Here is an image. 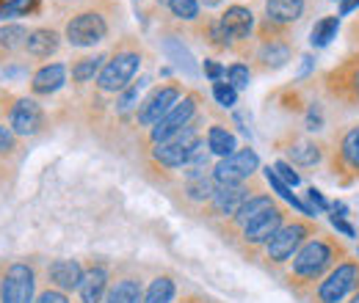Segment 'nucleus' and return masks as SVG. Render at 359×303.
Segmentation results:
<instances>
[{
	"instance_id": "obj_43",
	"label": "nucleus",
	"mask_w": 359,
	"mask_h": 303,
	"mask_svg": "<svg viewBox=\"0 0 359 303\" xmlns=\"http://www.w3.org/2000/svg\"><path fill=\"white\" fill-rule=\"evenodd\" d=\"M320 125H323V113H320L318 105H313L310 113H307V130H320Z\"/></svg>"
},
{
	"instance_id": "obj_23",
	"label": "nucleus",
	"mask_w": 359,
	"mask_h": 303,
	"mask_svg": "<svg viewBox=\"0 0 359 303\" xmlns=\"http://www.w3.org/2000/svg\"><path fill=\"white\" fill-rule=\"evenodd\" d=\"M287 157H290V166H315L320 163V146L315 141H293L287 146Z\"/></svg>"
},
{
	"instance_id": "obj_6",
	"label": "nucleus",
	"mask_w": 359,
	"mask_h": 303,
	"mask_svg": "<svg viewBox=\"0 0 359 303\" xmlns=\"http://www.w3.org/2000/svg\"><path fill=\"white\" fill-rule=\"evenodd\" d=\"M36 276L25 262H14L0 281V303H34Z\"/></svg>"
},
{
	"instance_id": "obj_40",
	"label": "nucleus",
	"mask_w": 359,
	"mask_h": 303,
	"mask_svg": "<svg viewBox=\"0 0 359 303\" xmlns=\"http://www.w3.org/2000/svg\"><path fill=\"white\" fill-rule=\"evenodd\" d=\"M36 303H69V298H67L61 290H45Z\"/></svg>"
},
{
	"instance_id": "obj_8",
	"label": "nucleus",
	"mask_w": 359,
	"mask_h": 303,
	"mask_svg": "<svg viewBox=\"0 0 359 303\" xmlns=\"http://www.w3.org/2000/svg\"><path fill=\"white\" fill-rule=\"evenodd\" d=\"M105 34H108V22L97 11H83L67 22V42L75 47H91V44L102 42Z\"/></svg>"
},
{
	"instance_id": "obj_33",
	"label": "nucleus",
	"mask_w": 359,
	"mask_h": 303,
	"mask_svg": "<svg viewBox=\"0 0 359 303\" xmlns=\"http://www.w3.org/2000/svg\"><path fill=\"white\" fill-rule=\"evenodd\" d=\"M169 8L180 20H196L199 17V3L196 0H169Z\"/></svg>"
},
{
	"instance_id": "obj_28",
	"label": "nucleus",
	"mask_w": 359,
	"mask_h": 303,
	"mask_svg": "<svg viewBox=\"0 0 359 303\" xmlns=\"http://www.w3.org/2000/svg\"><path fill=\"white\" fill-rule=\"evenodd\" d=\"M213 190L216 185L202 174V176H188V185H185V193L194 199V202H210L213 199Z\"/></svg>"
},
{
	"instance_id": "obj_15",
	"label": "nucleus",
	"mask_w": 359,
	"mask_h": 303,
	"mask_svg": "<svg viewBox=\"0 0 359 303\" xmlns=\"http://www.w3.org/2000/svg\"><path fill=\"white\" fill-rule=\"evenodd\" d=\"M219 20H222V25H224V31L229 34L232 42L249 39V34H252V28H255V14H252L246 6H229Z\"/></svg>"
},
{
	"instance_id": "obj_44",
	"label": "nucleus",
	"mask_w": 359,
	"mask_h": 303,
	"mask_svg": "<svg viewBox=\"0 0 359 303\" xmlns=\"http://www.w3.org/2000/svg\"><path fill=\"white\" fill-rule=\"evenodd\" d=\"M205 75L210 80H222V75H226V69L222 64H216V61H205Z\"/></svg>"
},
{
	"instance_id": "obj_41",
	"label": "nucleus",
	"mask_w": 359,
	"mask_h": 303,
	"mask_svg": "<svg viewBox=\"0 0 359 303\" xmlns=\"http://www.w3.org/2000/svg\"><path fill=\"white\" fill-rule=\"evenodd\" d=\"M8 149H14V130L0 125V152H8Z\"/></svg>"
},
{
	"instance_id": "obj_12",
	"label": "nucleus",
	"mask_w": 359,
	"mask_h": 303,
	"mask_svg": "<svg viewBox=\"0 0 359 303\" xmlns=\"http://www.w3.org/2000/svg\"><path fill=\"white\" fill-rule=\"evenodd\" d=\"M47 279H50V284H53L55 290L72 293V290H78L81 281H83V267H81V262H75V260H55L47 267Z\"/></svg>"
},
{
	"instance_id": "obj_31",
	"label": "nucleus",
	"mask_w": 359,
	"mask_h": 303,
	"mask_svg": "<svg viewBox=\"0 0 359 303\" xmlns=\"http://www.w3.org/2000/svg\"><path fill=\"white\" fill-rule=\"evenodd\" d=\"M39 6V0H6L0 3V17H25L28 11H34Z\"/></svg>"
},
{
	"instance_id": "obj_26",
	"label": "nucleus",
	"mask_w": 359,
	"mask_h": 303,
	"mask_svg": "<svg viewBox=\"0 0 359 303\" xmlns=\"http://www.w3.org/2000/svg\"><path fill=\"white\" fill-rule=\"evenodd\" d=\"M172 298H175V281L169 276H158L149 284V290L144 295V303H172Z\"/></svg>"
},
{
	"instance_id": "obj_35",
	"label": "nucleus",
	"mask_w": 359,
	"mask_h": 303,
	"mask_svg": "<svg viewBox=\"0 0 359 303\" xmlns=\"http://www.w3.org/2000/svg\"><path fill=\"white\" fill-rule=\"evenodd\" d=\"M337 78H346L343 88H348V97L351 99H359V64H351L348 69H340Z\"/></svg>"
},
{
	"instance_id": "obj_45",
	"label": "nucleus",
	"mask_w": 359,
	"mask_h": 303,
	"mask_svg": "<svg viewBox=\"0 0 359 303\" xmlns=\"http://www.w3.org/2000/svg\"><path fill=\"white\" fill-rule=\"evenodd\" d=\"M354 8H359V0H340V14H351Z\"/></svg>"
},
{
	"instance_id": "obj_42",
	"label": "nucleus",
	"mask_w": 359,
	"mask_h": 303,
	"mask_svg": "<svg viewBox=\"0 0 359 303\" xmlns=\"http://www.w3.org/2000/svg\"><path fill=\"white\" fill-rule=\"evenodd\" d=\"M307 199H310V204H313L315 210H320V213H323V210H329V202L323 199V193H320V190L310 188V190H307Z\"/></svg>"
},
{
	"instance_id": "obj_27",
	"label": "nucleus",
	"mask_w": 359,
	"mask_h": 303,
	"mask_svg": "<svg viewBox=\"0 0 359 303\" xmlns=\"http://www.w3.org/2000/svg\"><path fill=\"white\" fill-rule=\"evenodd\" d=\"M340 157L346 160V166L351 171H359V127H351V130L343 135V141H340Z\"/></svg>"
},
{
	"instance_id": "obj_36",
	"label": "nucleus",
	"mask_w": 359,
	"mask_h": 303,
	"mask_svg": "<svg viewBox=\"0 0 359 303\" xmlns=\"http://www.w3.org/2000/svg\"><path fill=\"white\" fill-rule=\"evenodd\" d=\"M273 171H276V176H279L285 185H290V188H296V185L302 182V176L293 171V166H290V163H285V160H279V163L273 166Z\"/></svg>"
},
{
	"instance_id": "obj_10",
	"label": "nucleus",
	"mask_w": 359,
	"mask_h": 303,
	"mask_svg": "<svg viewBox=\"0 0 359 303\" xmlns=\"http://www.w3.org/2000/svg\"><path fill=\"white\" fill-rule=\"evenodd\" d=\"M194 113H196V97L194 94H188V97H182L177 105L149 130L152 135V141L155 143H161V141H169L172 135H177L182 127H188L191 125V119H194Z\"/></svg>"
},
{
	"instance_id": "obj_39",
	"label": "nucleus",
	"mask_w": 359,
	"mask_h": 303,
	"mask_svg": "<svg viewBox=\"0 0 359 303\" xmlns=\"http://www.w3.org/2000/svg\"><path fill=\"white\" fill-rule=\"evenodd\" d=\"M141 86H144V80H138V86H130L125 94H122V99H119V108H122V111H128V108L133 105L135 97H138V91H141Z\"/></svg>"
},
{
	"instance_id": "obj_1",
	"label": "nucleus",
	"mask_w": 359,
	"mask_h": 303,
	"mask_svg": "<svg viewBox=\"0 0 359 303\" xmlns=\"http://www.w3.org/2000/svg\"><path fill=\"white\" fill-rule=\"evenodd\" d=\"M343 251L337 248V243H332L329 237H310L293 257L290 267V279H296L299 284H310L323 279L334 265Z\"/></svg>"
},
{
	"instance_id": "obj_7",
	"label": "nucleus",
	"mask_w": 359,
	"mask_h": 303,
	"mask_svg": "<svg viewBox=\"0 0 359 303\" xmlns=\"http://www.w3.org/2000/svg\"><path fill=\"white\" fill-rule=\"evenodd\" d=\"M260 160L255 155V149H238L229 157H222L213 169V179L216 185H243L252 174L257 171Z\"/></svg>"
},
{
	"instance_id": "obj_3",
	"label": "nucleus",
	"mask_w": 359,
	"mask_h": 303,
	"mask_svg": "<svg viewBox=\"0 0 359 303\" xmlns=\"http://www.w3.org/2000/svg\"><path fill=\"white\" fill-rule=\"evenodd\" d=\"M199 143H202V138H199L196 127L188 125V127H182L177 135H172L169 141L155 143L152 157H155L161 166H166V169H182V166L191 163V157H194V152L199 149Z\"/></svg>"
},
{
	"instance_id": "obj_47",
	"label": "nucleus",
	"mask_w": 359,
	"mask_h": 303,
	"mask_svg": "<svg viewBox=\"0 0 359 303\" xmlns=\"http://www.w3.org/2000/svg\"><path fill=\"white\" fill-rule=\"evenodd\" d=\"M205 3H208V6H219L222 0H205Z\"/></svg>"
},
{
	"instance_id": "obj_37",
	"label": "nucleus",
	"mask_w": 359,
	"mask_h": 303,
	"mask_svg": "<svg viewBox=\"0 0 359 303\" xmlns=\"http://www.w3.org/2000/svg\"><path fill=\"white\" fill-rule=\"evenodd\" d=\"M210 39H213V44H219V47H226V44L232 42L229 34L224 31V25H222V20H213L210 22Z\"/></svg>"
},
{
	"instance_id": "obj_32",
	"label": "nucleus",
	"mask_w": 359,
	"mask_h": 303,
	"mask_svg": "<svg viewBox=\"0 0 359 303\" xmlns=\"http://www.w3.org/2000/svg\"><path fill=\"white\" fill-rule=\"evenodd\" d=\"M213 97H216L219 105L232 108L238 102V88L232 86V83H226V80H213Z\"/></svg>"
},
{
	"instance_id": "obj_30",
	"label": "nucleus",
	"mask_w": 359,
	"mask_h": 303,
	"mask_svg": "<svg viewBox=\"0 0 359 303\" xmlns=\"http://www.w3.org/2000/svg\"><path fill=\"white\" fill-rule=\"evenodd\" d=\"M25 42H28V31L22 25H6V28H0V47L17 50V47H25Z\"/></svg>"
},
{
	"instance_id": "obj_9",
	"label": "nucleus",
	"mask_w": 359,
	"mask_h": 303,
	"mask_svg": "<svg viewBox=\"0 0 359 303\" xmlns=\"http://www.w3.org/2000/svg\"><path fill=\"white\" fill-rule=\"evenodd\" d=\"M180 99H182V88L180 86H161L155 88L147 99H144V105L138 108V125L141 127H155L175 105H177Z\"/></svg>"
},
{
	"instance_id": "obj_46",
	"label": "nucleus",
	"mask_w": 359,
	"mask_h": 303,
	"mask_svg": "<svg viewBox=\"0 0 359 303\" xmlns=\"http://www.w3.org/2000/svg\"><path fill=\"white\" fill-rule=\"evenodd\" d=\"M348 303H359V290L354 293V295H351V301H348Z\"/></svg>"
},
{
	"instance_id": "obj_29",
	"label": "nucleus",
	"mask_w": 359,
	"mask_h": 303,
	"mask_svg": "<svg viewBox=\"0 0 359 303\" xmlns=\"http://www.w3.org/2000/svg\"><path fill=\"white\" fill-rule=\"evenodd\" d=\"M102 61H105L102 55H94V58H81V61L72 66V80H75V83H89L91 78H94V75H97V72L105 66Z\"/></svg>"
},
{
	"instance_id": "obj_19",
	"label": "nucleus",
	"mask_w": 359,
	"mask_h": 303,
	"mask_svg": "<svg viewBox=\"0 0 359 303\" xmlns=\"http://www.w3.org/2000/svg\"><path fill=\"white\" fill-rule=\"evenodd\" d=\"M58 34L50 31V28H36L28 34V42H25V50L34 55V58H50L55 50H58Z\"/></svg>"
},
{
	"instance_id": "obj_20",
	"label": "nucleus",
	"mask_w": 359,
	"mask_h": 303,
	"mask_svg": "<svg viewBox=\"0 0 359 303\" xmlns=\"http://www.w3.org/2000/svg\"><path fill=\"white\" fill-rule=\"evenodd\" d=\"M271 207H276L271 196H249V199H246V204H243V207L235 213V218H232V220H235L241 229H246L252 220H257L263 213H269Z\"/></svg>"
},
{
	"instance_id": "obj_13",
	"label": "nucleus",
	"mask_w": 359,
	"mask_h": 303,
	"mask_svg": "<svg viewBox=\"0 0 359 303\" xmlns=\"http://www.w3.org/2000/svg\"><path fill=\"white\" fill-rule=\"evenodd\" d=\"M246 199H249L246 185H216L210 204H213V213H216V216L235 218V213L246 204Z\"/></svg>"
},
{
	"instance_id": "obj_4",
	"label": "nucleus",
	"mask_w": 359,
	"mask_h": 303,
	"mask_svg": "<svg viewBox=\"0 0 359 303\" xmlns=\"http://www.w3.org/2000/svg\"><path fill=\"white\" fill-rule=\"evenodd\" d=\"M310 234H313V226L304 223V220L282 223L279 232L266 243V254H269V260L276 262V265H282V262H287L290 257H296V251L310 240Z\"/></svg>"
},
{
	"instance_id": "obj_34",
	"label": "nucleus",
	"mask_w": 359,
	"mask_h": 303,
	"mask_svg": "<svg viewBox=\"0 0 359 303\" xmlns=\"http://www.w3.org/2000/svg\"><path fill=\"white\" fill-rule=\"evenodd\" d=\"M249 80H252L249 66H243V64H232V66L226 69V83H232L238 91H241V88H249Z\"/></svg>"
},
{
	"instance_id": "obj_25",
	"label": "nucleus",
	"mask_w": 359,
	"mask_h": 303,
	"mask_svg": "<svg viewBox=\"0 0 359 303\" xmlns=\"http://www.w3.org/2000/svg\"><path fill=\"white\" fill-rule=\"evenodd\" d=\"M337 28H340V17H323L313 25V34H310V44L313 47H326L337 36Z\"/></svg>"
},
{
	"instance_id": "obj_14",
	"label": "nucleus",
	"mask_w": 359,
	"mask_h": 303,
	"mask_svg": "<svg viewBox=\"0 0 359 303\" xmlns=\"http://www.w3.org/2000/svg\"><path fill=\"white\" fill-rule=\"evenodd\" d=\"M42 127V108L34 99H17L11 108V130L17 135H34Z\"/></svg>"
},
{
	"instance_id": "obj_2",
	"label": "nucleus",
	"mask_w": 359,
	"mask_h": 303,
	"mask_svg": "<svg viewBox=\"0 0 359 303\" xmlns=\"http://www.w3.org/2000/svg\"><path fill=\"white\" fill-rule=\"evenodd\" d=\"M359 290V262H337L315 290V303H343Z\"/></svg>"
},
{
	"instance_id": "obj_18",
	"label": "nucleus",
	"mask_w": 359,
	"mask_h": 303,
	"mask_svg": "<svg viewBox=\"0 0 359 303\" xmlns=\"http://www.w3.org/2000/svg\"><path fill=\"white\" fill-rule=\"evenodd\" d=\"M64 83H67V66L64 64H47L34 75L31 88H34V94H53Z\"/></svg>"
},
{
	"instance_id": "obj_16",
	"label": "nucleus",
	"mask_w": 359,
	"mask_h": 303,
	"mask_svg": "<svg viewBox=\"0 0 359 303\" xmlns=\"http://www.w3.org/2000/svg\"><path fill=\"white\" fill-rule=\"evenodd\" d=\"M78 293H81V303H105V295H108V270L105 267L86 270Z\"/></svg>"
},
{
	"instance_id": "obj_21",
	"label": "nucleus",
	"mask_w": 359,
	"mask_h": 303,
	"mask_svg": "<svg viewBox=\"0 0 359 303\" xmlns=\"http://www.w3.org/2000/svg\"><path fill=\"white\" fill-rule=\"evenodd\" d=\"M208 152H213L219 157H229L232 152H238V141H235V135L226 130V127L213 125L208 130Z\"/></svg>"
},
{
	"instance_id": "obj_17",
	"label": "nucleus",
	"mask_w": 359,
	"mask_h": 303,
	"mask_svg": "<svg viewBox=\"0 0 359 303\" xmlns=\"http://www.w3.org/2000/svg\"><path fill=\"white\" fill-rule=\"evenodd\" d=\"M266 14L273 25H290L302 20L304 14V0H266Z\"/></svg>"
},
{
	"instance_id": "obj_48",
	"label": "nucleus",
	"mask_w": 359,
	"mask_h": 303,
	"mask_svg": "<svg viewBox=\"0 0 359 303\" xmlns=\"http://www.w3.org/2000/svg\"><path fill=\"white\" fill-rule=\"evenodd\" d=\"M188 303H194V301H188Z\"/></svg>"
},
{
	"instance_id": "obj_22",
	"label": "nucleus",
	"mask_w": 359,
	"mask_h": 303,
	"mask_svg": "<svg viewBox=\"0 0 359 303\" xmlns=\"http://www.w3.org/2000/svg\"><path fill=\"white\" fill-rule=\"evenodd\" d=\"M144 295H141V284L135 279H119L108 295H105V303H141Z\"/></svg>"
},
{
	"instance_id": "obj_11",
	"label": "nucleus",
	"mask_w": 359,
	"mask_h": 303,
	"mask_svg": "<svg viewBox=\"0 0 359 303\" xmlns=\"http://www.w3.org/2000/svg\"><path fill=\"white\" fill-rule=\"evenodd\" d=\"M282 220H285V213H282L279 207H271L269 213H263L257 220H252L246 229H241V232H243V240H246L249 246H263V243H269L271 237L279 232Z\"/></svg>"
},
{
	"instance_id": "obj_5",
	"label": "nucleus",
	"mask_w": 359,
	"mask_h": 303,
	"mask_svg": "<svg viewBox=\"0 0 359 303\" xmlns=\"http://www.w3.org/2000/svg\"><path fill=\"white\" fill-rule=\"evenodd\" d=\"M138 66H141V55L138 52H116L100 69L97 86H100V91H105V94H119V91H125L128 83L133 80Z\"/></svg>"
},
{
	"instance_id": "obj_38",
	"label": "nucleus",
	"mask_w": 359,
	"mask_h": 303,
	"mask_svg": "<svg viewBox=\"0 0 359 303\" xmlns=\"http://www.w3.org/2000/svg\"><path fill=\"white\" fill-rule=\"evenodd\" d=\"M329 220H332V226H334V229H337L340 234H346V237H357V229H354V226H351V223H348L346 218L332 216V218H329Z\"/></svg>"
},
{
	"instance_id": "obj_24",
	"label": "nucleus",
	"mask_w": 359,
	"mask_h": 303,
	"mask_svg": "<svg viewBox=\"0 0 359 303\" xmlns=\"http://www.w3.org/2000/svg\"><path fill=\"white\" fill-rule=\"evenodd\" d=\"M260 61H263L266 69H279V66H285V64L290 61V47L285 42L271 39V42H266L263 50H260Z\"/></svg>"
}]
</instances>
